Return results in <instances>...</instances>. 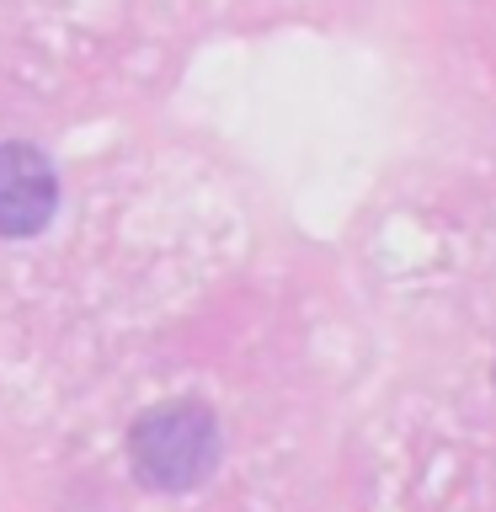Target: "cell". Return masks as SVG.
I'll return each instance as SVG.
<instances>
[{"mask_svg":"<svg viewBox=\"0 0 496 512\" xmlns=\"http://www.w3.org/2000/svg\"><path fill=\"white\" fill-rule=\"evenodd\" d=\"M219 416L203 400H166L150 406L128 432L134 475L155 491H192L219 464Z\"/></svg>","mask_w":496,"mask_h":512,"instance_id":"cell-1","label":"cell"},{"mask_svg":"<svg viewBox=\"0 0 496 512\" xmlns=\"http://www.w3.org/2000/svg\"><path fill=\"white\" fill-rule=\"evenodd\" d=\"M59 208V176L38 144L6 139L0 144V235L27 240L38 235Z\"/></svg>","mask_w":496,"mask_h":512,"instance_id":"cell-2","label":"cell"}]
</instances>
